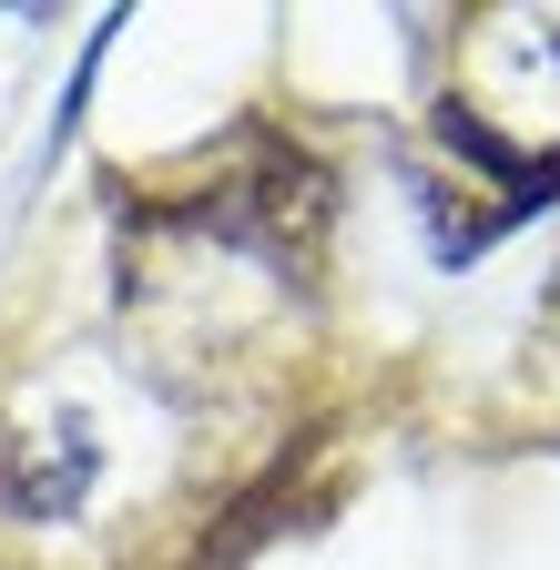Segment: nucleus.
<instances>
[{
  "instance_id": "1",
  "label": "nucleus",
  "mask_w": 560,
  "mask_h": 570,
  "mask_svg": "<svg viewBox=\"0 0 560 570\" xmlns=\"http://www.w3.org/2000/svg\"><path fill=\"white\" fill-rule=\"evenodd\" d=\"M82 489H92V439H82L72 417H51V459H41L31 439L11 449V499H21L31 520H61V510L82 499Z\"/></svg>"
}]
</instances>
